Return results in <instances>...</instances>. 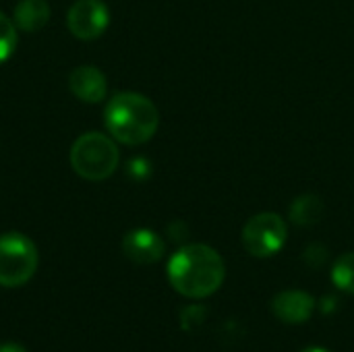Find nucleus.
I'll list each match as a JSON object with an SVG mask.
<instances>
[{"instance_id": "f257e3e1", "label": "nucleus", "mask_w": 354, "mask_h": 352, "mask_svg": "<svg viewBox=\"0 0 354 352\" xmlns=\"http://www.w3.org/2000/svg\"><path fill=\"white\" fill-rule=\"evenodd\" d=\"M170 286L187 299H207L224 284L226 266L207 245H185L168 261Z\"/></svg>"}, {"instance_id": "f03ea898", "label": "nucleus", "mask_w": 354, "mask_h": 352, "mask_svg": "<svg viewBox=\"0 0 354 352\" xmlns=\"http://www.w3.org/2000/svg\"><path fill=\"white\" fill-rule=\"evenodd\" d=\"M108 133L124 145L147 143L160 124V114L153 102L135 91L116 93L104 112Z\"/></svg>"}, {"instance_id": "7ed1b4c3", "label": "nucleus", "mask_w": 354, "mask_h": 352, "mask_svg": "<svg viewBox=\"0 0 354 352\" xmlns=\"http://www.w3.org/2000/svg\"><path fill=\"white\" fill-rule=\"evenodd\" d=\"M118 147L102 133H85L71 147V166L85 180H106L118 168Z\"/></svg>"}, {"instance_id": "20e7f679", "label": "nucleus", "mask_w": 354, "mask_h": 352, "mask_svg": "<svg viewBox=\"0 0 354 352\" xmlns=\"http://www.w3.org/2000/svg\"><path fill=\"white\" fill-rule=\"evenodd\" d=\"M37 270V249L21 232L0 237V286L17 288L27 284Z\"/></svg>"}, {"instance_id": "39448f33", "label": "nucleus", "mask_w": 354, "mask_h": 352, "mask_svg": "<svg viewBox=\"0 0 354 352\" xmlns=\"http://www.w3.org/2000/svg\"><path fill=\"white\" fill-rule=\"evenodd\" d=\"M288 239V226L282 216L263 212L253 216L243 228V245L249 255L266 259L276 255Z\"/></svg>"}, {"instance_id": "423d86ee", "label": "nucleus", "mask_w": 354, "mask_h": 352, "mask_svg": "<svg viewBox=\"0 0 354 352\" xmlns=\"http://www.w3.org/2000/svg\"><path fill=\"white\" fill-rule=\"evenodd\" d=\"M66 23L77 39H97L110 23V10L104 0H77L68 8Z\"/></svg>"}, {"instance_id": "0eeeda50", "label": "nucleus", "mask_w": 354, "mask_h": 352, "mask_svg": "<svg viewBox=\"0 0 354 352\" xmlns=\"http://www.w3.org/2000/svg\"><path fill=\"white\" fill-rule=\"evenodd\" d=\"M122 251L127 255V259H131L137 266H151L158 263L164 253H166V245L162 241L160 234H156L153 230L147 228H137L124 234L122 239Z\"/></svg>"}, {"instance_id": "6e6552de", "label": "nucleus", "mask_w": 354, "mask_h": 352, "mask_svg": "<svg viewBox=\"0 0 354 352\" xmlns=\"http://www.w3.org/2000/svg\"><path fill=\"white\" fill-rule=\"evenodd\" d=\"M270 309L282 324L297 326L313 315L315 299L305 290H282L272 299Z\"/></svg>"}, {"instance_id": "1a4fd4ad", "label": "nucleus", "mask_w": 354, "mask_h": 352, "mask_svg": "<svg viewBox=\"0 0 354 352\" xmlns=\"http://www.w3.org/2000/svg\"><path fill=\"white\" fill-rule=\"evenodd\" d=\"M68 87L71 91L87 104H97L106 98L108 91V83L104 73L97 66H77L71 71L68 75Z\"/></svg>"}, {"instance_id": "9d476101", "label": "nucleus", "mask_w": 354, "mask_h": 352, "mask_svg": "<svg viewBox=\"0 0 354 352\" xmlns=\"http://www.w3.org/2000/svg\"><path fill=\"white\" fill-rule=\"evenodd\" d=\"M12 19L19 29L33 33L50 21V6L46 0H19Z\"/></svg>"}, {"instance_id": "9b49d317", "label": "nucleus", "mask_w": 354, "mask_h": 352, "mask_svg": "<svg viewBox=\"0 0 354 352\" xmlns=\"http://www.w3.org/2000/svg\"><path fill=\"white\" fill-rule=\"evenodd\" d=\"M324 216V203L315 195H301L290 205V220L297 226H313Z\"/></svg>"}, {"instance_id": "f8f14e48", "label": "nucleus", "mask_w": 354, "mask_h": 352, "mask_svg": "<svg viewBox=\"0 0 354 352\" xmlns=\"http://www.w3.org/2000/svg\"><path fill=\"white\" fill-rule=\"evenodd\" d=\"M332 282L346 295H354V251L336 259L332 268Z\"/></svg>"}, {"instance_id": "ddd939ff", "label": "nucleus", "mask_w": 354, "mask_h": 352, "mask_svg": "<svg viewBox=\"0 0 354 352\" xmlns=\"http://www.w3.org/2000/svg\"><path fill=\"white\" fill-rule=\"evenodd\" d=\"M15 48H17L15 21H10L4 12H0V64L10 58Z\"/></svg>"}, {"instance_id": "4468645a", "label": "nucleus", "mask_w": 354, "mask_h": 352, "mask_svg": "<svg viewBox=\"0 0 354 352\" xmlns=\"http://www.w3.org/2000/svg\"><path fill=\"white\" fill-rule=\"evenodd\" d=\"M0 352H27L21 344H17V342H2L0 344Z\"/></svg>"}, {"instance_id": "2eb2a0df", "label": "nucleus", "mask_w": 354, "mask_h": 352, "mask_svg": "<svg viewBox=\"0 0 354 352\" xmlns=\"http://www.w3.org/2000/svg\"><path fill=\"white\" fill-rule=\"evenodd\" d=\"M301 352H330L328 349H322V346H309V349H305V351Z\"/></svg>"}]
</instances>
